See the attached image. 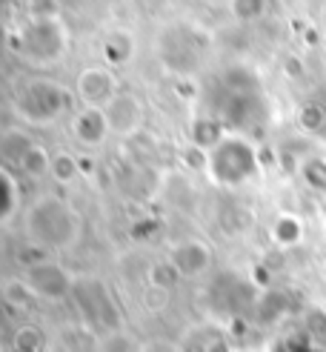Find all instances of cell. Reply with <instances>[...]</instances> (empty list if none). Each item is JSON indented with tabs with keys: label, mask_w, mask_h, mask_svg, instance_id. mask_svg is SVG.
<instances>
[{
	"label": "cell",
	"mask_w": 326,
	"mask_h": 352,
	"mask_svg": "<svg viewBox=\"0 0 326 352\" xmlns=\"http://www.w3.org/2000/svg\"><path fill=\"white\" fill-rule=\"evenodd\" d=\"M26 238L49 252H66L83 235V218L60 195H38L23 215Z\"/></svg>",
	"instance_id": "cell-1"
},
{
	"label": "cell",
	"mask_w": 326,
	"mask_h": 352,
	"mask_svg": "<svg viewBox=\"0 0 326 352\" xmlns=\"http://www.w3.org/2000/svg\"><path fill=\"white\" fill-rule=\"evenodd\" d=\"M17 52L21 58L29 63H55L66 52V29L58 17L43 14V17H32V21L21 29L17 34Z\"/></svg>",
	"instance_id": "cell-2"
},
{
	"label": "cell",
	"mask_w": 326,
	"mask_h": 352,
	"mask_svg": "<svg viewBox=\"0 0 326 352\" xmlns=\"http://www.w3.org/2000/svg\"><path fill=\"white\" fill-rule=\"evenodd\" d=\"M117 95V80L109 69H100V66H92V69H83L80 78H78V98L83 103V109H106L109 103L115 100Z\"/></svg>",
	"instance_id": "cell-3"
},
{
	"label": "cell",
	"mask_w": 326,
	"mask_h": 352,
	"mask_svg": "<svg viewBox=\"0 0 326 352\" xmlns=\"http://www.w3.org/2000/svg\"><path fill=\"white\" fill-rule=\"evenodd\" d=\"M103 118H106V126H109V135H117V138H129L135 132H141L143 120H146V112H143V103L137 100L135 95H126V92H117L115 100L103 109Z\"/></svg>",
	"instance_id": "cell-4"
},
{
	"label": "cell",
	"mask_w": 326,
	"mask_h": 352,
	"mask_svg": "<svg viewBox=\"0 0 326 352\" xmlns=\"http://www.w3.org/2000/svg\"><path fill=\"white\" fill-rule=\"evenodd\" d=\"M46 92H51V83H34V86H29V89L17 98V103H14L17 115H21L23 120H29V123H40V126H43V123H51L63 112L66 103H49Z\"/></svg>",
	"instance_id": "cell-5"
},
{
	"label": "cell",
	"mask_w": 326,
	"mask_h": 352,
	"mask_svg": "<svg viewBox=\"0 0 326 352\" xmlns=\"http://www.w3.org/2000/svg\"><path fill=\"white\" fill-rule=\"evenodd\" d=\"M209 261H212V252H209V246L200 243V241H183L178 243L175 250H172V270H175L178 275L183 278H195L200 275L206 267H209Z\"/></svg>",
	"instance_id": "cell-6"
},
{
	"label": "cell",
	"mask_w": 326,
	"mask_h": 352,
	"mask_svg": "<svg viewBox=\"0 0 326 352\" xmlns=\"http://www.w3.org/2000/svg\"><path fill=\"white\" fill-rule=\"evenodd\" d=\"M17 169L29 175V178H43L46 172H51V157L46 155L43 146L29 144V149L21 155V161H17Z\"/></svg>",
	"instance_id": "cell-7"
},
{
	"label": "cell",
	"mask_w": 326,
	"mask_h": 352,
	"mask_svg": "<svg viewBox=\"0 0 326 352\" xmlns=\"http://www.w3.org/2000/svg\"><path fill=\"white\" fill-rule=\"evenodd\" d=\"M97 352H135V344L126 336H117L115 332V336L97 341Z\"/></svg>",
	"instance_id": "cell-8"
},
{
	"label": "cell",
	"mask_w": 326,
	"mask_h": 352,
	"mask_svg": "<svg viewBox=\"0 0 326 352\" xmlns=\"http://www.w3.org/2000/svg\"><path fill=\"white\" fill-rule=\"evenodd\" d=\"M232 12L249 21V17H257L264 12V0H232Z\"/></svg>",
	"instance_id": "cell-9"
}]
</instances>
